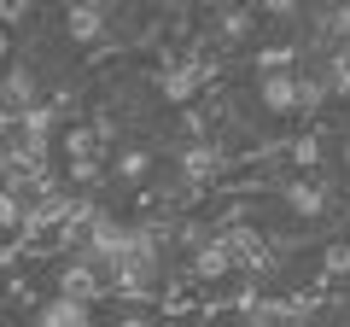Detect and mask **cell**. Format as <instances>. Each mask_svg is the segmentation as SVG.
<instances>
[{"label": "cell", "mask_w": 350, "mask_h": 327, "mask_svg": "<svg viewBox=\"0 0 350 327\" xmlns=\"http://www.w3.org/2000/svg\"><path fill=\"white\" fill-rule=\"evenodd\" d=\"M280 205H286V216H292V222H304V228L327 222V216L338 211L333 187H327L321 176H292V181H280Z\"/></svg>", "instance_id": "obj_1"}, {"label": "cell", "mask_w": 350, "mask_h": 327, "mask_svg": "<svg viewBox=\"0 0 350 327\" xmlns=\"http://www.w3.org/2000/svg\"><path fill=\"white\" fill-rule=\"evenodd\" d=\"M204 88H211V59H204V53H193V59H163V70H158V94H163L170 105L199 100Z\"/></svg>", "instance_id": "obj_3"}, {"label": "cell", "mask_w": 350, "mask_h": 327, "mask_svg": "<svg viewBox=\"0 0 350 327\" xmlns=\"http://www.w3.org/2000/svg\"><path fill=\"white\" fill-rule=\"evenodd\" d=\"M29 12V0H0V24H18Z\"/></svg>", "instance_id": "obj_12"}, {"label": "cell", "mask_w": 350, "mask_h": 327, "mask_svg": "<svg viewBox=\"0 0 350 327\" xmlns=\"http://www.w3.org/2000/svg\"><path fill=\"white\" fill-rule=\"evenodd\" d=\"M0 315H6V292H0Z\"/></svg>", "instance_id": "obj_16"}, {"label": "cell", "mask_w": 350, "mask_h": 327, "mask_svg": "<svg viewBox=\"0 0 350 327\" xmlns=\"http://www.w3.org/2000/svg\"><path fill=\"white\" fill-rule=\"evenodd\" d=\"M111 327H158V322H152V310H140V304H123Z\"/></svg>", "instance_id": "obj_11"}, {"label": "cell", "mask_w": 350, "mask_h": 327, "mask_svg": "<svg viewBox=\"0 0 350 327\" xmlns=\"http://www.w3.org/2000/svg\"><path fill=\"white\" fill-rule=\"evenodd\" d=\"M338 158H345V170H350V140H345V146H338Z\"/></svg>", "instance_id": "obj_14"}, {"label": "cell", "mask_w": 350, "mask_h": 327, "mask_svg": "<svg viewBox=\"0 0 350 327\" xmlns=\"http://www.w3.org/2000/svg\"><path fill=\"white\" fill-rule=\"evenodd\" d=\"M53 292H59V298H76V304L111 298V287H105L100 263H88L82 252H64V257H59V269H53Z\"/></svg>", "instance_id": "obj_2"}, {"label": "cell", "mask_w": 350, "mask_h": 327, "mask_svg": "<svg viewBox=\"0 0 350 327\" xmlns=\"http://www.w3.org/2000/svg\"><path fill=\"white\" fill-rule=\"evenodd\" d=\"M251 94H257V112H269V117H298V64H292V70H257Z\"/></svg>", "instance_id": "obj_5"}, {"label": "cell", "mask_w": 350, "mask_h": 327, "mask_svg": "<svg viewBox=\"0 0 350 327\" xmlns=\"http://www.w3.org/2000/svg\"><path fill=\"white\" fill-rule=\"evenodd\" d=\"M286 164L292 170H315V164H321V135H292L286 140Z\"/></svg>", "instance_id": "obj_10"}, {"label": "cell", "mask_w": 350, "mask_h": 327, "mask_svg": "<svg viewBox=\"0 0 350 327\" xmlns=\"http://www.w3.org/2000/svg\"><path fill=\"white\" fill-rule=\"evenodd\" d=\"M204 327H234V322H204Z\"/></svg>", "instance_id": "obj_15"}, {"label": "cell", "mask_w": 350, "mask_h": 327, "mask_svg": "<svg viewBox=\"0 0 350 327\" xmlns=\"http://www.w3.org/2000/svg\"><path fill=\"white\" fill-rule=\"evenodd\" d=\"M158 6H163V12H181V6H187V0H158Z\"/></svg>", "instance_id": "obj_13"}, {"label": "cell", "mask_w": 350, "mask_h": 327, "mask_svg": "<svg viewBox=\"0 0 350 327\" xmlns=\"http://www.w3.org/2000/svg\"><path fill=\"white\" fill-rule=\"evenodd\" d=\"M64 36H70L76 47H100L105 41V12L94 6V0H76L70 12H64Z\"/></svg>", "instance_id": "obj_7"}, {"label": "cell", "mask_w": 350, "mask_h": 327, "mask_svg": "<svg viewBox=\"0 0 350 327\" xmlns=\"http://www.w3.org/2000/svg\"><path fill=\"white\" fill-rule=\"evenodd\" d=\"M36 327H94V304H76L53 292L47 304H36Z\"/></svg>", "instance_id": "obj_8"}, {"label": "cell", "mask_w": 350, "mask_h": 327, "mask_svg": "<svg viewBox=\"0 0 350 327\" xmlns=\"http://www.w3.org/2000/svg\"><path fill=\"white\" fill-rule=\"evenodd\" d=\"M345 275H350V234H338L333 246H327V257H321V280H327V287H338Z\"/></svg>", "instance_id": "obj_9"}, {"label": "cell", "mask_w": 350, "mask_h": 327, "mask_svg": "<svg viewBox=\"0 0 350 327\" xmlns=\"http://www.w3.org/2000/svg\"><path fill=\"white\" fill-rule=\"evenodd\" d=\"M251 29H257V12H251V6H222V12H216V24L204 29V41H211V47H222V53H234V47H245Z\"/></svg>", "instance_id": "obj_6"}, {"label": "cell", "mask_w": 350, "mask_h": 327, "mask_svg": "<svg viewBox=\"0 0 350 327\" xmlns=\"http://www.w3.org/2000/svg\"><path fill=\"white\" fill-rule=\"evenodd\" d=\"M36 105H47L41 100V76H36V64H6L0 70V117H24V112H36Z\"/></svg>", "instance_id": "obj_4"}]
</instances>
